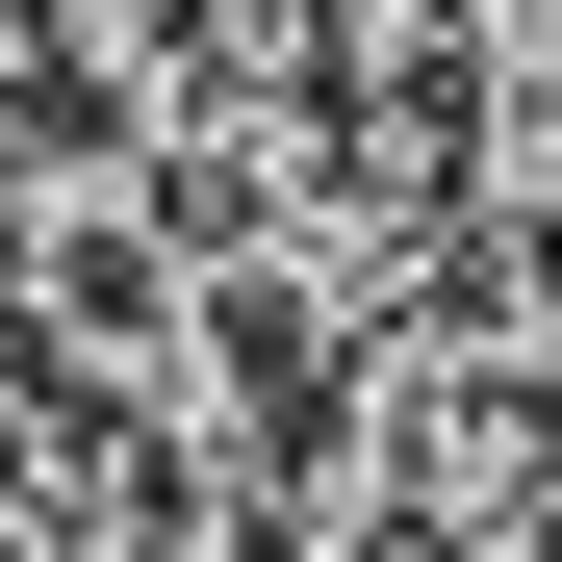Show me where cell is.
I'll return each mask as SVG.
<instances>
[{
  "instance_id": "cell-1",
  "label": "cell",
  "mask_w": 562,
  "mask_h": 562,
  "mask_svg": "<svg viewBox=\"0 0 562 562\" xmlns=\"http://www.w3.org/2000/svg\"><path fill=\"white\" fill-rule=\"evenodd\" d=\"M0 562H179V460L0 333Z\"/></svg>"
},
{
  "instance_id": "cell-2",
  "label": "cell",
  "mask_w": 562,
  "mask_h": 562,
  "mask_svg": "<svg viewBox=\"0 0 562 562\" xmlns=\"http://www.w3.org/2000/svg\"><path fill=\"white\" fill-rule=\"evenodd\" d=\"M26 103H52V52H26V0H0V128H26Z\"/></svg>"
}]
</instances>
